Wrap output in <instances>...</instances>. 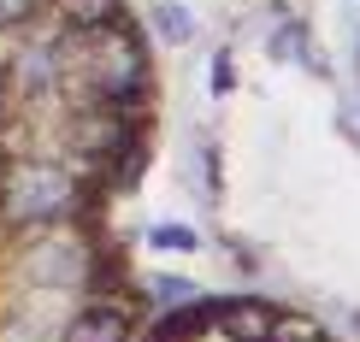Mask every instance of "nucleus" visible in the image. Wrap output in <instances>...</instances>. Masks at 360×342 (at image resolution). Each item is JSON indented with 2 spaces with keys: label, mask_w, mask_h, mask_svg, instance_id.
I'll return each mask as SVG.
<instances>
[{
  "label": "nucleus",
  "mask_w": 360,
  "mask_h": 342,
  "mask_svg": "<svg viewBox=\"0 0 360 342\" xmlns=\"http://www.w3.org/2000/svg\"><path fill=\"white\" fill-rule=\"evenodd\" d=\"M12 6H18V0H0V24H6V18H12Z\"/></svg>",
  "instance_id": "obj_3"
},
{
  "label": "nucleus",
  "mask_w": 360,
  "mask_h": 342,
  "mask_svg": "<svg viewBox=\"0 0 360 342\" xmlns=\"http://www.w3.org/2000/svg\"><path fill=\"white\" fill-rule=\"evenodd\" d=\"M354 112H360V36H354Z\"/></svg>",
  "instance_id": "obj_2"
},
{
  "label": "nucleus",
  "mask_w": 360,
  "mask_h": 342,
  "mask_svg": "<svg viewBox=\"0 0 360 342\" xmlns=\"http://www.w3.org/2000/svg\"><path fill=\"white\" fill-rule=\"evenodd\" d=\"M166 65L136 0L0 24V342H354L278 289L172 284L136 248Z\"/></svg>",
  "instance_id": "obj_1"
}]
</instances>
